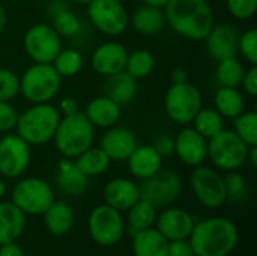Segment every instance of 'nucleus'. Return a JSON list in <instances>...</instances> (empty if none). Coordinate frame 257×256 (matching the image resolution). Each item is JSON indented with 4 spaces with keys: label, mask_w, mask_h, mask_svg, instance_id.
Segmentation results:
<instances>
[{
    "label": "nucleus",
    "mask_w": 257,
    "mask_h": 256,
    "mask_svg": "<svg viewBox=\"0 0 257 256\" xmlns=\"http://www.w3.org/2000/svg\"><path fill=\"white\" fill-rule=\"evenodd\" d=\"M194 223L196 222L188 211L176 207H167L157 216L155 228L169 241L188 240L194 228Z\"/></svg>",
    "instance_id": "nucleus-16"
},
{
    "label": "nucleus",
    "mask_w": 257,
    "mask_h": 256,
    "mask_svg": "<svg viewBox=\"0 0 257 256\" xmlns=\"http://www.w3.org/2000/svg\"><path fill=\"white\" fill-rule=\"evenodd\" d=\"M193 128L200 133L205 139H211L224 128V118L211 107H202L194 119L191 121Z\"/></svg>",
    "instance_id": "nucleus-32"
},
{
    "label": "nucleus",
    "mask_w": 257,
    "mask_h": 256,
    "mask_svg": "<svg viewBox=\"0 0 257 256\" xmlns=\"http://www.w3.org/2000/svg\"><path fill=\"white\" fill-rule=\"evenodd\" d=\"M131 24L136 32L142 35H155L158 33L164 24H166V17L163 8H157L152 5H142L139 6L133 17H131Z\"/></svg>",
    "instance_id": "nucleus-28"
},
{
    "label": "nucleus",
    "mask_w": 257,
    "mask_h": 256,
    "mask_svg": "<svg viewBox=\"0 0 257 256\" xmlns=\"http://www.w3.org/2000/svg\"><path fill=\"white\" fill-rule=\"evenodd\" d=\"M202 103L200 91L190 81L172 83L164 98L167 116L179 125L191 124L197 112L202 109Z\"/></svg>",
    "instance_id": "nucleus-8"
},
{
    "label": "nucleus",
    "mask_w": 257,
    "mask_h": 256,
    "mask_svg": "<svg viewBox=\"0 0 257 256\" xmlns=\"http://www.w3.org/2000/svg\"><path fill=\"white\" fill-rule=\"evenodd\" d=\"M62 77L51 63H33L20 77V94L32 104L50 103L59 92Z\"/></svg>",
    "instance_id": "nucleus-5"
},
{
    "label": "nucleus",
    "mask_w": 257,
    "mask_h": 256,
    "mask_svg": "<svg viewBox=\"0 0 257 256\" xmlns=\"http://www.w3.org/2000/svg\"><path fill=\"white\" fill-rule=\"evenodd\" d=\"M60 118V112L50 103L33 104L18 115L15 130L30 146L44 145L53 140Z\"/></svg>",
    "instance_id": "nucleus-3"
},
{
    "label": "nucleus",
    "mask_w": 257,
    "mask_h": 256,
    "mask_svg": "<svg viewBox=\"0 0 257 256\" xmlns=\"http://www.w3.org/2000/svg\"><path fill=\"white\" fill-rule=\"evenodd\" d=\"M53 201L54 193L51 186L36 177L20 180L11 193V202L26 216H42Z\"/></svg>",
    "instance_id": "nucleus-7"
},
{
    "label": "nucleus",
    "mask_w": 257,
    "mask_h": 256,
    "mask_svg": "<svg viewBox=\"0 0 257 256\" xmlns=\"http://www.w3.org/2000/svg\"><path fill=\"white\" fill-rule=\"evenodd\" d=\"M196 256H229L238 246L236 225L226 217H209L199 223L188 237Z\"/></svg>",
    "instance_id": "nucleus-2"
},
{
    "label": "nucleus",
    "mask_w": 257,
    "mask_h": 256,
    "mask_svg": "<svg viewBox=\"0 0 257 256\" xmlns=\"http://www.w3.org/2000/svg\"><path fill=\"white\" fill-rule=\"evenodd\" d=\"M145 5H152V6H157V8H164L170 0H142Z\"/></svg>",
    "instance_id": "nucleus-51"
},
{
    "label": "nucleus",
    "mask_w": 257,
    "mask_h": 256,
    "mask_svg": "<svg viewBox=\"0 0 257 256\" xmlns=\"http://www.w3.org/2000/svg\"><path fill=\"white\" fill-rule=\"evenodd\" d=\"M190 186L197 201L209 210L220 208L227 201L224 177L212 167L196 166L190 177Z\"/></svg>",
    "instance_id": "nucleus-11"
},
{
    "label": "nucleus",
    "mask_w": 257,
    "mask_h": 256,
    "mask_svg": "<svg viewBox=\"0 0 257 256\" xmlns=\"http://www.w3.org/2000/svg\"><path fill=\"white\" fill-rule=\"evenodd\" d=\"M215 110L227 119H235L242 112H245V100L238 88L220 86L214 97Z\"/></svg>",
    "instance_id": "nucleus-29"
},
{
    "label": "nucleus",
    "mask_w": 257,
    "mask_h": 256,
    "mask_svg": "<svg viewBox=\"0 0 257 256\" xmlns=\"http://www.w3.org/2000/svg\"><path fill=\"white\" fill-rule=\"evenodd\" d=\"M87 14L95 29L108 36L123 33L130 23L128 12L120 0H92L87 5Z\"/></svg>",
    "instance_id": "nucleus-13"
},
{
    "label": "nucleus",
    "mask_w": 257,
    "mask_h": 256,
    "mask_svg": "<svg viewBox=\"0 0 257 256\" xmlns=\"http://www.w3.org/2000/svg\"><path fill=\"white\" fill-rule=\"evenodd\" d=\"M233 121V131L248 145L257 146V113L256 112H242Z\"/></svg>",
    "instance_id": "nucleus-37"
},
{
    "label": "nucleus",
    "mask_w": 257,
    "mask_h": 256,
    "mask_svg": "<svg viewBox=\"0 0 257 256\" xmlns=\"http://www.w3.org/2000/svg\"><path fill=\"white\" fill-rule=\"evenodd\" d=\"M226 6L233 18L248 20L256 14L257 0H226Z\"/></svg>",
    "instance_id": "nucleus-41"
},
{
    "label": "nucleus",
    "mask_w": 257,
    "mask_h": 256,
    "mask_svg": "<svg viewBox=\"0 0 257 256\" xmlns=\"http://www.w3.org/2000/svg\"><path fill=\"white\" fill-rule=\"evenodd\" d=\"M87 229L96 244L110 247L122 240L125 234V220L120 211L107 204H101L89 214Z\"/></svg>",
    "instance_id": "nucleus-9"
},
{
    "label": "nucleus",
    "mask_w": 257,
    "mask_h": 256,
    "mask_svg": "<svg viewBox=\"0 0 257 256\" xmlns=\"http://www.w3.org/2000/svg\"><path fill=\"white\" fill-rule=\"evenodd\" d=\"M170 78H172V83H184V81H188V74H187V69L182 68V66H178L172 71L170 74Z\"/></svg>",
    "instance_id": "nucleus-48"
},
{
    "label": "nucleus",
    "mask_w": 257,
    "mask_h": 256,
    "mask_svg": "<svg viewBox=\"0 0 257 256\" xmlns=\"http://www.w3.org/2000/svg\"><path fill=\"white\" fill-rule=\"evenodd\" d=\"M90 124L98 128H110L117 124L120 118V106L108 97L93 98L83 112Z\"/></svg>",
    "instance_id": "nucleus-24"
},
{
    "label": "nucleus",
    "mask_w": 257,
    "mask_h": 256,
    "mask_svg": "<svg viewBox=\"0 0 257 256\" xmlns=\"http://www.w3.org/2000/svg\"><path fill=\"white\" fill-rule=\"evenodd\" d=\"M32 160L30 145L18 134L6 133L0 139V177L14 180L21 177Z\"/></svg>",
    "instance_id": "nucleus-14"
},
{
    "label": "nucleus",
    "mask_w": 257,
    "mask_h": 256,
    "mask_svg": "<svg viewBox=\"0 0 257 256\" xmlns=\"http://www.w3.org/2000/svg\"><path fill=\"white\" fill-rule=\"evenodd\" d=\"M5 195H6V183L3 178H0V201L3 199Z\"/></svg>",
    "instance_id": "nucleus-52"
},
{
    "label": "nucleus",
    "mask_w": 257,
    "mask_h": 256,
    "mask_svg": "<svg viewBox=\"0 0 257 256\" xmlns=\"http://www.w3.org/2000/svg\"><path fill=\"white\" fill-rule=\"evenodd\" d=\"M154 68H155V57L148 50L139 48L128 53L125 71L130 75H133L136 80L146 78L148 75L152 74Z\"/></svg>",
    "instance_id": "nucleus-35"
},
{
    "label": "nucleus",
    "mask_w": 257,
    "mask_h": 256,
    "mask_svg": "<svg viewBox=\"0 0 257 256\" xmlns=\"http://www.w3.org/2000/svg\"><path fill=\"white\" fill-rule=\"evenodd\" d=\"M250 146L233 131L223 128L208 140V158L211 163L226 172L238 170L247 163Z\"/></svg>",
    "instance_id": "nucleus-6"
},
{
    "label": "nucleus",
    "mask_w": 257,
    "mask_h": 256,
    "mask_svg": "<svg viewBox=\"0 0 257 256\" xmlns=\"http://www.w3.org/2000/svg\"><path fill=\"white\" fill-rule=\"evenodd\" d=\"M51 20H53L54 30L60 36H68V38L75 36L81 29V23L78 17L72 11H69L66 6H62V5L53 9Z\"/></svg>",
    "instance_id": "nucleus-36"
},
{
    "label": "nucleus",
    "mask_w": 257,
    "mask_h": 256,
    "mask_svg": "<svg viewBox=\"0 0 257 256\" xmlns=\"http://www.w3.org/2000/svg\"><path fill=\"white\" fill-rule=\"evenodd\" d=\"M169 240L154 226L133 234L131 250L134 256H167Z\"/></svg>",
    "instance_id": "nucleus-26"
},
{
    "label": "nucleus",
    "mask_w": 257,
    "mask_h": 256,
    "mask_svg": "<svg viewBox=\"0 0 257 256\" xmlns=\"http://www.w3.org/2000/svg\"><path fill=\"white\" fill-rule=\"evenodd\" d=\"M157 151H158V154L164 158V157H170V155H173L175 154V140L170 137V136H160V137H157V140H155V143L152 145Z\"/></svg>",
    "instance_id": "nucleus-45"
},
{
    "label": "nucleus",
    "mask_w": 257,
    "mask_h": 256,
    "mask_svg": "<svg viewBox=\"0 0 257 256\" xmlns=\"http://www.w3.org/2000/svg\"><path fill=\"white\" fill-rule=\"evenodd\" d=\"M0 256H26V253L17 241H11L0 244Z\"/></svg>",
    "instance_id": "nucleus-46"
},
{
    "label": "nucleus",
    "mask_w": 257,
    "mask_h": 256,
    "mask_svg": "<svg viewBox=\"0 0 257 256\" xmlns=\"http://www.w3.org/2000/svg\"><path fill=\"white\" fill-rule=\"evenodd\" d=\"M247 161L251 163L253 167L257 166V146H250L248 149V157H247Z\"/></svg>",
    "instance_id": "nucleus-49"
},
{
    "label": "nucleus",
    "mask_w": 257,
    "mask_h": 256,
    "mask_svg": "<svg viewBox=\"0 0 257 256\" xmlns=\"http://www.w3.org/2000/svg\"><path fill=\"white\" fill-rule=\"evenodd\" d=\"M72 2H77V3H80V5H89L92 0H72Z\"/></svg>",
    "instance_id": "nucleus-53"
},
{
    "label": "nucleus",
    "mask_w": 257,
    "mask_h": 256,
    "mask_svg": "<svg viewBox=\"0 0 257 256\" xmlns=\"http://www.w3.org/2000/svg\"><path fill=\"white\" fill-rule=\"evenodd\" d=\"M242 89L245 91L247 95L256 97L257 95V65H251V68L245 69L242 81H241Z\"/></svg>",
    "instance_id": "nucleus-43"
},
{
    "label": "nucleus",
    "mask_w": 257,
    "mask_h": 256,
    "mask_svg": "<svg viewBox=\"0 0 257 256\" xmlns=\"http://www.w3.org/2000/svg\"><path fill=\"white\" fill-rule=\"evenodd\" d=\"M175 140V154L187 166L196 167L208 160V139L193 127L182 128Z\"/></svg>",
    "instance_id": "nucleus-15"
},
{
    "label": "nucleus",
    "mask_w": 257,
    "mask_h": 256,
    "mask_svg": "<svg viewBox=\"0 0 257 256\" xmlns=\"http://www.w3.org/2000/svg\"><path fill=\"white\" fill-rule=\"evenodd\" d=\"M42 216L47 231L54 237L68 234L72 229L75 220L72 207L65 201H53V204L45 210Z\"/></svg>",
    "instance_id": "nucleus-25"
},
{
    "label": "nucleus",
    "mask_w": 257,
    "mask_h": 256,
    "mask_svg": "<svg viewBox=\"0 0 257 256\" xmlns=\"http://www.w3.org/2000/svg\"><path fill=\"white\" fill-rule=\"evenodd\" d=\"M18 113L11 101H0V133L6 134L15 130Z\"/></svg>",
    "instance_id": "nucleus-42"
},
{
    "label": "nucleus",
    "mask_w": 257,
    "mask_h": 256,
    "mask_svg": "<svg viewBox=\"0 0 257 256\" xmlns=\"http://www.w3.org/2000/svg\"><path fill=\"white\" fill-rule=\"evenodd\" d=\"M126 213H128L126 217L128 228L133 231V234H136L139 231H145L155 226L158 208H155L148 201L139 199L130 210H126Z\"/></svg>",
    "instance_id": "nucleus-31"
},
{
    "label": "nucleus",
    "mask_w": 257,
    "mask_h": 256,
    "mask_svg": "<svg viewBox=\"0 0 257 256\" xmlns=\"http://www.w3.org/2000/svg\"><path fill=\"white\" fill-rule=\"evenodd\" d=\"M167 256H196L188 240H175L169 241Z\"/></svg>",
    "instance_id": "nucleus-44"
},
{
    "label": "nucleus",
    "mask_w": 257,
    "mask_h": 256,
    "mask_svg": "<svg viewBox=\"0 0 257 256\" xmlns=\"http://www.w3.org/2000/svg\"><path fill=\"white\" fill-rule=\"evenodd\" d=\"M20 94V77L6 68H0V101H12Z\"/></svg>",
    "instance_id": "nucleus-39"
},
{
    "label": "nucleus",
    "mask_w": 257,
    "mask_h": 256,
    "mask_svg": "<svg viewBox=\"0 0 257 256\" xmlns=\"http://www.w3.org/2000/svg\"><path fill=\"white\" fill-rule=\"evenodd\" d=\"M59 189L68 196H80L89 186V178L77 167L72 158H62L57 166L56 177Z\"/></svg>",
    "instance_id": "nucleus-22"
},
{
    "label": "nucleus",
    "mask_w": 257,
    "mask_h": 256,
    "mask_svg": "<svg viewBox=\"0 0 257 256\" xmlns=\"http://www.w3.org/2000/svg\"><path fill=\"white\" fill-rule=\"evenodd\" d=\"M139 190L140 199L148 201L155 208H167L181 196L182 180L173 170L160 169L155 175L143 180Z\"/></svg>",
    "instance_id": "nucleus-10"
},
{
    "label": "nucleus",
    "mask_w": 257,
    "mask_h": 256,
    "mask_svg": "<svg viewBox=\"0 0 257 256\" xmlns=\"http://www.w3.org/2000/svg\"><path fill=\"white\" fill-rule=\"evenodd\" d=\"M77 167L87 177H98L104 174L110 166V158L99 146H90L74 158Z\"/></svg>",
    "instance_id": "nucleus-30"
},
{
    "label": "nucleus",
    "mask_w": 257,
    "mask_h": 256,
    "mask_svg": "<svg viewBox=\"0 0 257 256\" xmlns=\"http://www.w3.org/2000/svg\"><path fill=\"white\" fill-rule=\"evenodd\" d=\"M163 11L166 23L190 41H205L214 26L208 0H170Z\"/></svg>",
    "instance_id": "nucleus-1"
},
{
    "label": "nucleus",
    "mask_w": 257,
    "mask_h": 256,
    "mask_svg": "<svg viewBox=\"0 0 257 256\" xmlns=\"http://www.w3.org/2000/svg\"><path fill=\"white\" fill-rule=\"evenodd\" d=\"M224 187L227 201L233 204L244 202L248 196V184L245 178L236 170L227 172V175L224 177Z\"/></svg>",
    "instance_id": "nucleus-38"
},
{
    "label": "nucleus",
    "mask_w": 257,
    "mask_h": 256,
    "mask_svg": "<svg viewBox=\"0 0 257 256\" xmlns=\"http://www.w3.org/2000/svg\"><path fill=\"white\" fill-rule=\"evenodd\" d=\"M93 139L95 127L81 110L60 118L53 137L57 151L65 158H75L93 145Z\"/></svg>",
    "instance_id": "nucleus-4"
},
{
    "label": "nucleus",
    "mask_w": 257,
    "mask_h": 256,
    "mask_svg": "<svg viewBox=\"0 0 257 256\" xmlns=\"http://www.w3.org/2000/svg\"><path fill=\"white\" fill-rule=\"evenodd\" d=\"M26 229V214L11 201H0V244L17 241Z\"/></svg>",
    "instance_id": "nucleus-23"
},
{
    "label": "nucleus",
    "mask_w": 257,
    "mask_h": 256,
    "mask_svg": "<svg viewBox=\"0 0 257 256\" xmlns=\"http://www.w3.org/2000/svg\"><path fill=\"white\" fill-rule=\"evenodd\" d=\"M104 204L113 207L114 210L123 213L130 210L139 199H140V190L139 186L128 178H113L110 180L102 190Z\"/></svg>",
    "instance_id": "nucleus-20"
},
{
    "label": "nucleus",
    "mask_w": 257,
    "mask_h": 256,
    "mask_svg": "<svg viewBox=\"0 0 257 256\" xmlns=\"http://www.w3.org/2000/svg\"><path fill=\"white\" fill-rule=\"evenodd\" d=\"M6 23H8L6 11H5V8L0 5V35L5 32V29H6Z\"/></svg>",
    "instance_id": "nucleus-50"
},
{
    "label": "nucleus",
    "mask_w": 257,
    "mask_h": 256,
    "mask_svg": "<svg viewBox=\"0 0 257 256\" xmlns=\"http://www.w3.org/2000/svg\"><path fill=\"white\" fill-rule=\"evenodd\" d=\"M128 169L133 177L137 180H146L152 175H155L161 166H163V157L158 154V151L154 146L143 145L139 146L131 152V155L126 158Z\"/></svg>",
    "instance_id": "nucleus-21"
},
{
    "label": "nucleus",
    "mask_w": 257,
    "mask_h": 256,
    "mask_svg": "<svg viewBox=\"0 0 257 256\" xmlns=\"http://www.w3.org/2000/svg\"><path fill=\"white\" fill-rule=\"evenodd\" d=\"M60 110L63 112V116H66V115H72V113L78 112L80 110V106H78L77 100H74L72 97H68L65 100H62Z\"/></svg>",
    "instance_id": "nucleus-47"
},
{
    "label": "nucleus",
    "mask_w": 257,
    "mask_h": 256,
    "mask_svg": "<svg viewBox=\"0 0 257 256\" xmlns=\"http://www.w3.org/2000/svg\"><path fill=\"white\" fill-rule=\"evenodd\" d=\"M244 72H245V68L242 62H239L236 57H229V59H223L218 62L217 69H215V78L220 86L239 88Z\"/></svg>",
    "instance_id": "nucleus-33"
},
{
    "label": "nucleus",
    "mask_w": 257,
    "mask_h": 256,
    "mask_svg": "<svg viewBox=\"0 0 257 256\" xmlns=\"http://www.w3.org/2000/svg\"><path fill=\"white\" fill-rule=\"evenodd\" d=\"M99 148L107 154L110 161H126L137 148V137L130 128L113 125L102 134Z\"/></svg>",
    "instance_id": "nucleus-19"
},
{
    "label": "nucleus",
    "mask_w": 257,
    "mask_h": 256,
    "mask_svg": "<svg viewBox=\"0 0 257 256\" xmlns=\"http://www.w3.org/2000/svg\"><path fill=\"white\" fill-rule=\"evenodd\" d=\"M206 50L212 59L217 62L229 57L238 56V42H239V32L224 23V24H214L208 36L205 38Z\"/></svg>",
    "instance_id": "nucleus-17"
},
{
    "label": "nucleus",
    "mask_w": 257,
    "mask_h": 256,
    "mask_svg": "<svg viewBox=\"0 0 257 256\" xmlns=\"http://www.w3.org/2000/svg\"><path fill=\"white\" fill-rule=\"evenodd\" d=\"M238 54H241L250 65H257V30L250 29L239 35Z\"/></svg>",
    "instance_id": "nucleus-40"
},
{
    "label": "nucleus",
    "mask_w": 257,
    "mask_h": 256,
    "mask_svg": "<svg viewBox=\"0 0 257 256\" xmlns=\"http://www.w3.org/2000/svg\"><path fill=\"white\" fill-rule=\"evenodd\" d=\"M126 57H128V50L123 44L117 41H108L95 48L90 62H92V68L98 74L108 77L111 74L125 69Z\"/></svg>",
    "instance_id": "nucleus-18"
},
{
    "label": "nucleus",
    "mask_w": 257,
    "mask_h": 256,
    "mask_svg": "<svg viewBox=\"0 0 257 256\" xmlns=\"http://www.w3.org/2000/svg\"><path fill=\"white\" fill-rule=\"evenodd\" d=\"M105 97L117 103L119 106L128 104L137 95V80L130 75L125 69L105 77L104 81Z\"/></svg>",
    "instance_id": "nucleus-27"
},
{
    "label": "nucleus",
    "mask_w": 257,
    "mask_h": 256,
    "mask_svg": "<svg viewBox=\"0 0 257 256\" xmlns=\"http://www.w3.org/2000/svg\"><path fill=\"white\" fill-rule=\"evenodd\" d=\"M83 63L84 60L80 51L74 48H63V47L51 62V65L54 66V69L62 78H69L77 75L81 71Z\"/></svg>",
    "instance_id": "nucleus-34"
},
{
    "label": "nucleus",
    "mask_w": 257,
    "mask_h": 256,
    "mask_svg": "<svg viewBox=\"0 0 257 256\" xmlns=\"http://www.w3.org/2000/svg\"><path fill=\"white\" fill-rule=\"evenodd\" d=\"M24 51L35 63H51L62 50V36L53 26L33 24L24 35Z\"/></svg>",
    "instance_id": "nucleus-12"
}]
</instances>
